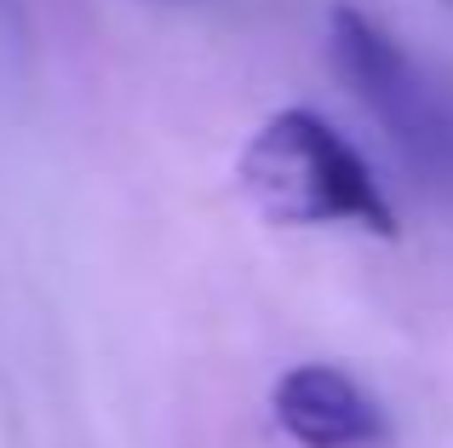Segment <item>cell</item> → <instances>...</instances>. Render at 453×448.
<instances>
[{
  "instance_id": "obj_1",
  "label": "cell",
  "mask_w": 453,
  "mask_h": 448,
  "mask_svg": "<svg viewBox=\"0 0 453 448\" xmlns=\"http://www.w3.org/2000/svg\"><path fill=\"white\" fill-rule=\"evenodd\" d=\"M235 184L270 224L321 230L350 224L367 236H396V207L379 190L356 144L316 110H276L235 156Z\"/></svg>"
},
{
  "instance_id": "obj_2",
  "label": "cell",
  "mask_w": 453,
  "mask_h": 448,
  "mask_svg": "<svg viewBox=\"0 0 453 448\" xmlns=\"http://www.w3.org/2000/svg\"><path fill=\"white\" fill-rule=\"evenodd\" d=\"M327 58L362 115L390 138V150L431 184L453 190V92L442 81L413 64L385 23L356 6L327 12Z\"/></svg>"
},
{
  "instance_id": "obj_3",
  "label": "cell",
  "mask_w": 453,
  "mask_h": 448,
  "mask_svg": "<svg viewBox=\"0 0 453 448\" xmlns=\"http://www.w3.org/2000/svg\"><path fill=\"white\" fill-rule=\"evenodd\" d=\"M276 426L299 448H373L385 437L379 403L333 362H299L270 391Z\"/></svg>"
}]
</instances>
